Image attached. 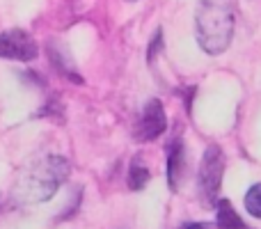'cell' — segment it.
<instances>
[{
  "label": "cell",
  "mask_w": 261,
  "mask_h": 229,
  "mask_svg": "<svg viewBox=\"0 0 261 229\" xmlns=\"http://www.w3.org/2000/svg\"><path fill=\"white\" fill-rule=\"evenodd\" d=\"M69 174H71V165L67 158L55 154L39 156L18 172L12 195L21 204L48 202L60 190V186L69 179Z\"/></svg>",
  "instance_id": "cell-1"
},
{
  "label": "cell",
  "mask_w": 261,
  "mask_h": 229,
  "mask_svg": "<svg viewBox=\"0 0 261 229\" xmlns=\"http://www.w3.org/2000/svg\"><path fill=\"white\" fill-rule=\"evenodd\" d=\"M197 41L204 53L220 55L229 48L234 37V12L227 0H202L195 16Z\"/></svg>",
  "instance_id": "cell-2"
},
{
  "label": "cell",
  "mask_w": 261,
  "mask_h": 229,
  "mask_svg": "<svg viewBox=\"0 0 261 229\" xmlns=\"http://www.w3.org/2000/svg\"><path fill=\"white\" fill-rule=\"evenodd\" d=\"M222 174H225V154L218 144H208L202 156V165H199L197 174L199 197L204 199L206 207L218 204V190H220L222 184Z\"/></svg>",
  "instance_id": "cell-3"
},
{
  "label": "cell",
  "mask_w": 261,
  "mask_h": 229,
  "mask_svg": "<svg viewBox=\"0 0 261 229\" xmlns=\"http://www.w3.org/2000/svg\"><path fill=\"white\" fill-rule=\"evenodd\" d=\"M39 48H37L35 39L28 35L25 30H7L0 35V58L5 60H18V62H30L37 58Z\"/></svg>",
  "instance_id": "cell-4"
},
{
  "label": "cell",
  "mask_w": 261,
  "mask_h": 229,
  "mask_svg": "<svg viewBox=\"0 0 261 229\" xmlns=\"http://www.w3.org/2000/svg\"><path fill=\"white\" fill-rule=\"evenodd\" d=\"M165 129H167V117H165V110H163V104L158 99H151L144 106L138 126H135V140H140V142H151V140H156Z\"/></svg>",
  "instance_id": "cell-5"
},
{
  "label": "cell",
  "mask_w": 261,
  "mask_h": 229,
  "mask_svg": "<svg viewBox=\"0 0 261 229\" xmlns=\"http://www.w3.org/2000/svg\"><path fill=\"white\" fill-rule=\"evenodd\" d=\"M184 163H186L184 144H181V140H172L170 147H167V181H170L172 190H176V186L181 181Z\"/></svg>",
  "instance_id": "cell-6"
},
{
  "label": "cell",
  "mask_w": 261,
  "mask_h": 229,
  "mask_svg": "<svg viewBox=\"0 0 261 229\" xmlns=\"http://www.w3.org/2000/svg\"><path fill=\"white\" fill-rule=\"evenodd\" d=\"M218 220L216 225L220 229H250L241 220V216L234 211V207L229 204V199H218Z\"/></svg>",
  "instance_id": "cell-7"
},
{
  "label": "cell",
  "mask_w": 261,
  "mask_h": 229,
  "mask_svg": "<svg viewBox=\"0 0 261 229\" xmlns=\"http://www.w3.org/2000/svg\"><path fill=\"white\" fill-rule=\"evenodd\" d=\"M149 179H151V172H149V167L142 163V158L135 156L133 161H130V165H128V176H126L128 188L130 190H142L144 186L149 184Z\"/></svg>",
  "instance_id": "cell-8"
},
{
  "label": "cell",
  "mask_w": 261,
  "mask_h": 229,
  "mask_svg": "<svg viewBox=\"0 0 261 229\" xmlns=\"http://www.w3.org/2000/svg\"><path fill=\"white\" fill-rule=\"evenodd\" d=\"M245 209L252 218H259L261 220V184H254L252 188L245 195Z\"/></svg>",
  "instance_id": "cell-9"
},
{
  "label": "cell",
  "mask_w": 261,
  "mask_h": 229,
  "mask_svg": "<svg viewBox=\"0 0 261 229\" xmlns=\"http://www.w3.org/2000/svg\"><path fill=\"white\" fill-rule=\"evenodd\" d=\"M181 229H211L208 225H202V222H186Z\"/></svg>",
  "instance_id": "cell-10"
}]
</instances>
